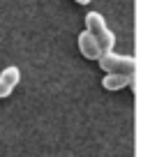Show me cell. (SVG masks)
I'll return each mask as SVG.
<instances>
[{"label": "cell", "mask_w": 157, "mask_h": 157, "mask_svg": "<svg viewBox=\"0 0 157 157\" xmlns=\"http://www.w3.org/2000/svg\"><path fill=\"white\" fill-rule=\"evenodd\" d=\"M86 30L97 39V44H99L102 51H113L116 35H113V30H109L106 21H104V16L99 12H88L86 14Z\"/></svg>", "instance_id": "obj_1"}, {"label": "cell", "mask_w": 157, "mask_h": 157, "mask_svg": "<svg viewBox=\"0 0 157 157\" xmlns=\"http://www.w3.org/2000/svg\"><path fill=\"white\" fill-rule=\"evenodd\" d=\"M19 81H21V69L16 65H10V67L2 69L0 72V99L10 97L12 90L19 86Z\"/></svg>", "instance_id": "obj_3"}, {"label": "cell", "mask_w": 157, "mask_h": 157, "mask_svg": "<svg viewBox=\"0 0 157 157\" xmlns=\"http://www.w3.org/2000/svg\"><path fill=\"white\" fill-rule=\"evenodd\" d=\"M74 2H78V5H88L90 0H74Z\"/></svg>", "instance_id": "obj_6"}, {"label": "cell", "mask_w": 157, "mask_h": 157, "mask_svg": "<svg viewBox=\"0 0 157 157\" xmlns=\"http://www.w3.org/2000/svg\"><path fill=\"white\" fill-rule=\"evenodd\" d=\"M132 81H134V74H118V72H109L106 76L102 78V86H104V90H123V88H127V86H132Z\"/></svg>", "instance_id": "obj_5"}, {"label": "cell", "mask_w": 157, "mask_h": 157, "mask_svg": "<svg viewBox=\"0 0 157 157\" xmlns=\"http://www.w3.org/2000/svg\"><path fill=\"white\" fill-rule=\"evenodd\" d=\"M76 44H78V51H81V56H83V58H88V60H97L99 53H102V49H99V44H97V39H95L93 35L88 33V30L78 33Z\"/></svg>", "instance_id": "obj_4"}, {"label": "cell", "mask_w": 157, "mask_h": 157, "mask_svg": "<svg viewBox=\"0 0 157 157\" xmlns=\"http://www.w3.org/2000/svg\"><path fill=\"white\" fill-rule=\"evenodd\" d=\"M99 67L104 72H118V74H134L136 72V60L127 53H113V51H102L99 53Z\"/></svg>", "instance_id": "obj_2"}]
</instances>
